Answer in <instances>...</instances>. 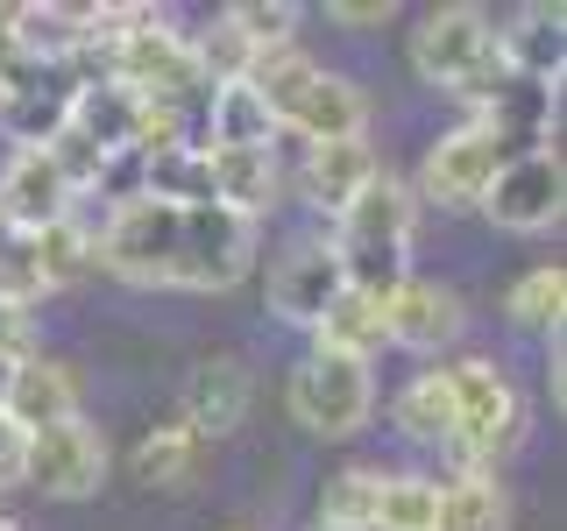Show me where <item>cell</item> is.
I'll return each instance as SVG.
<instances>
[{
    "mask_svg": "<svg viewBox=\"0 0 567 531\" xmlns=\"http://www.w3.org/2000/svg\"><path fill=\"white\" fill-rule=\"evenodd\" d=\"M412 227H419V199L412 185H404L398 170H377L362 185V199H354L341 220H333V256H341V277L354 291H377L390 298L404 277H412Z\"/></svg>",
    "mask_w": 567,
    "mask_h": 531,
    "instance_id": "obj_1",
    "label": "cell"
},
{
    "mask_svg": "<svg viewBox=\"0 0 567 531\" xmlns=\"http://www.w3.org/2000/svg\"><path fill=\"white\" fill-rule=\"evenodd\" d=\"M412 71L440 93H454L468 114L511 85V64H504V43H496V22L475 0H454V8H425L419 29H412Z\"/></svg>",
    "mask_w": 567,
    "mask_h": 531,
    "instance_id": "obj_2",
    "label": "cell"
},
{
    "mask_svg": "<svg viewBox=\"0 0 567 531\" xmlns=\"http://www.w3.org/2000/svg\"><path fill=\"white\" fill-rule=\"evenodd\" d=\"M440 376H447L454 397V439H447V454L461 460L454 475H496V460L525 439V397L489 354H461Z\"/></svg>",
    "mask_w": 567,
    "mask_h": 531,
    "instance_id": "obj_3",
    "label": "cell"
},
{
    "mask_svg": "<svg viewBox=\"0 0 567 531\" xmlns=\"http://www.w3.org/2000/svg\"><path fill=\"white\" fill-rule=\"evenodd\" d=\"M284 404H291V418L306 425L319 439H354L377 412V376H369V362H354V354H333V347H312L306 362L291 368V383H284Z\"/></svg>",
    "mask_w": 567,
    "mask_h": 531,
    "instance_id": "obj_4",
    "label": "cell"
},
{
    "mask_svg": "<svg viewBox=\"0 0 567 531\" xmlns=\"http://www.w3.org/2000/svg\"><path fill=\"white\" fill-rule=\"evenodd\" d=\"M504 156H511V149L483 128V121H461V128H447L440 142H425L419 177H412V199H419V206H440V212L483 206V191H489V177H496V164H504Z\"/></svg>",
    "mask_w": 567,
    "mask_h": 531,
    "instance_id": "obj_5",
    "label": "cell"
},
{
    "mask_svg": "<svg viewBox=\"0 0 567 531\" xmlns=\"http://www.w3.org/2000/svg\"><path fill=\"white\" fill-rule=\"evenodd\" d=\"M256 262V227L235 220L220 206H185V227H177V291H235Z\"/></svg>",
    "mask_w": 567,
    "mask_h": 531,
    "instance_id": "obj_6",
    "label": "cell"
},
{
    "mask_svg": "<svg viewBox=\"0 0 567 531\" xmlns=\"http://www.w3.org/2000/svg\"><path fill=\"white\" fill-rule=\"evenodd\" d=\"M560 199H567V170H560V149L546 142V149H518V156L496 164L483 212L504 235H546L560 220Z\"/></svg>",
    "mask_w": 567,
    "mask_h": 531,
    "instance_id": "obj_7",
    "label": "cell"
},
{
    "mask_svg": "<svg viewBox=\"0 0 567 531\" xmlns=\"http://www.w3.org/2000/svg\"><path fill=\"white\" fill-rule=\"evenodd\" d=\"M22 482H29L35 496H50V503H85V496L106 482V433H100V425H85V418L35 433V439H29Z\"/></svg>",
    "mask_w": 567,
    "mask_h": 531,
    "instance_id": "obj_8",
    "label": "cell"
},
{
    "mask_svg": "<svg viewBox=\"0 0 567 531\" xmlns=\"http://www.w3.org/2000/svg\"><path fill=\"white\" fill-rule=\"evenodd\" d=\"M341 256H333L327 235H298L284 256L270 262V283H262V298H270V312L284 319V326H319V312L341 298Z\"/></svg>",
    "mask_w": 567,
    "mask_h": 531,
    "instance_id": "obj_9",
    "label": "cell"
},
{
    "mask_svg": "<svg viewBox=\"0 0 567 531\" xmlns=\"http://www.w3.org/2000/svg\"><path fill=\"white\" fill-rule=\"evenodd\" d=\"M71 212H79V199L58 177V164L43 149H8V164H0V227L8 235H43Z\"/></svg>",
    "mask_w": 567,
    "mask_h": 531,
    "instance_id": "obj_10",
    "label": "cell"
},
{
    "mask_svg": "<svg viewBox=\"0 0 567 531\" xmlns=\"http://www.w3.org/2000/svg\"><path fill=\"white\" fill-rule=\"evenodd\" d=\"M468 333V305H461L454 283L440 277H404L390 291V347H412V354H440Z\"/></svg>",
    "mask_w": 567,
    "mask_h": 531,
    "instance_id": "obj_11",
    "label": "cell"
},
{
    "mask_svg": "<svg viewBox=\"0 0 567 531\" xmlns=\"http://www.w3.org/2000/svg\"><path fill=\"white\" fill-rule=\"evenodd\" d=\"M248 404H256L248 362H241V354H206V362L185 376V418H177V425H192V433H199L206 447H213V439L241 433Z\"/></svg>",
    "mask_w": 567,
    "mask_h": 531,
    "instance_id": "obj_12",
    "label": "cell"
},
{
    "mask_svg": "<svg viewBox=\"0 0 567 531\" xmlns=\"http://www.w3.org/2000/svg\"><path fill=\"white\" fill-rule=\"evenodd\" d=\"M383 170V156L362 142H306V164H298V191L327 212V220H341V212L362 199V185Z\"/></svg>",
    "mask_w": 567,
    "mask_h": 531,
    "instance_id": "obj_13",
    "label": "cell"
},
{
    "mask_svg": "<svg viewBox=\"0 0 567 531\" xmlns=\"http://www.w3.org/2000/svg\"><path fill=\"white\" fill-rule=\"evenodd\" d=\"M79 404H85L79 376H71L64 362H50V354H35V362H22L8 376V404H0V412L35 439V433H50V425H71V418H79Z\"/></svg>",
    "mask_w": 567,
    "mask_h": 531,
    "instance_id": "obj_14",
    "label": "cell"
},
{
    "mask_svg": "<svg viewBox=\"0 0 567 531\" xmlns=\"http://www.w3.org/2000/svg\"><path fill=\"white\" fill-rule=\"evenodd\" d=\"M206 185H213V206L220 212H235V220L256 227L284 191L277 149H206Z\"/></svg>",
    "mask_w": 567,
    "mask_h": 531,
    "instance_id": "obj_15",
    "label": "cell"
},
{
    "mask_svg": "<svg viewBox=\"0 0 567 531\" xmlns=\"http://www.w3.org/2000/svg\"><path fill=\"white\" fill-rule=\"evenodd\" d=\"M8 35L22 50V64L64 71L85 58V8H64V0H29V8H8Z\"/></svg>",
    "mask_w": 567,
    "mask_h": 531,
    "instance_id": "obj_16",
    "label": "cell"
},
{
    "mask_svg": "<svg viewBox=\"0 0 567 531\" xmlns=\"http://www.w3.org/2000/svg\"><path fill=\"white\" fill-rule=\"evenodd\" d=\"M284 135H298V142H362L369 135V100H362V85L341 79V71H319V79L306 85V100H298V114H291V128Z\"/></svg>",
    "mask_w": 567,
    "mask_h": 531,
    "instance_id": "obj_17",
    "label": "cell"
},
{
    "mask_svg": "<svg viewBox=\"0 0 567 531\" xmlns=\"http://www.w3.org/2000/svg\"><path fill=\"white\" fill-rule=\"evenodd\" d=\"M135 114L142 100L128 93V85L114 79H71V128H79L85 142H100L106 156H135Z\"/></svg>",
    "mask_w": 567,
    "mask_h": 531,
    "instance_id": "obj_18",
    "label": "cell"
},
{
    "mask_svg": "<svg viewBox=\"0 0 567 531\" xmlns=\"http://www.w3.org/2000/svg\"><path fill=\"white\" fill-rule=\"evenodd\" d=\"M496 43H504L511 79L560 85V64H567V29H560V8H518V14H511V29H496Z\"/></svg>",
    "mask_w": 567,
    "mask_h": 531,
    "instance_id": "obj_19",
    "label": "cell"
},
{
    "mask_svg": "<svg viewBox=\"0 0 567 531\" xmlns=\"http://www.w3.org/2000/svg\"><path fill=\"white\" fill-rule=\"evenodd\" d=\"M312 347H333V354L369 362L377 347H390V298L341 283V298H333V305L319 312V326H312Z\"/></svg>",
    "mask_w": 567,
    "mask_h": 531,
    "instance_id": "obj_20",
    "label": "cell"
},
{
    "mask_svg": "<svg viewBox=\"0 0 567 531\" xmlns=\"http://www.w3.org/2000/svg\"><path fill=\"white\" fill-rule=\"evenodd\" d=\"M433 531H511V496L496 475H433Z\"/></svg>",
    "mask_w": 567,
    "mask_h": 531,
    "instance_id": "obj_21",
    "label": "cell"
},
{
    "mask_svg": "<svg viewBox=\"0 0 567 531\" xmlns=\"http://www.w3.org/2000/svg\"><path fill=\"white\" fill-rule=\"evenodd\" d=\"M199 149H277V121L262 114V100L241 79L206 93V121H199Z\"/></svg>",
    "mask_w": 567,
    "mask_h": 531,
    "instance_id": "obj_22",
    "label": "cell"
},
{
    "mask_svg": "<svg viewBox=\"0 0 567 531\" xmlns=\"http://www.w3.org/2000/svg\"><path fill=\"white\" fill-rule=\"evenodd\" d=\"M206 460H213V447L192 425H156L150 439L135 447V482L142 489H199L206 482Z\"/></svg>",
    "mask_w": 567,
    "mask_h": 531,
    "instance_id": "obj_23",
    "label": "cell"
},
{
    "mask_svg": "<svg viewBox=\"0 0 567 531\" xmlns=\"http://www.w3.org/2000/svg\"><path fill=\"white\" fill-rule=\"evenodd\" d=\"M29 256H35V277H43V291H71V283H85L100 270V235L71 212V220L43 227V235H29Z\"/></svg>",
    "mask_w": 567,
    "mask_h": 531,
    "instance_id": "obj_24",
    "label": "cell"
},
{
    "mask_svg": "<svg viewBox=\"0 0 567 531\" xmlns=\"http://www.w3.org/2000/svg\"><path fill=\"white\" fill-rule=\"evenodd\" d=\"M390 425H398L412 447H447L454 439V397H447V376L440 368H419L412 383L390 397Z\"/></svg>",
    "mask_w": 567,
    "mask_h": 531,
    "instance_id": "obj_25",
    "label": "cell"
},
{
    "mask_svg": "<svg viewBox=\"0 0 567 531\" xmlns=\"http://www.w3.org/2000/svg\"><path fill=\"white\" fill-rule=\"evenodd\" d=\"M504 319L518 333H560V319H567V270L560 262H532L504 291Z\"/></svg>",
    "mask_w": 567,
    "mask_h": 531,
    "instance_id": "obj_26",
    "label": "cell"
},
{
    "mask_svg": "<svg viewBox=\"0 0 567 531\" xmlns=\"http://www.w3.org/2000/svg\"><path fill=\"white\" fill-rule=\"evenodd\" d=\"M383 475H390V468H377V460H348V468L333 475L327 489H319V524H333V531H369V524H377Z\"/></svg>",
    "mask_w": 567,
    "mask_h": 531,
    "instance_id": "obj_27",
    "label": "cell"
},
{
    "mask_svg": "<svg viewBox=\"0 0 567 531\" xmlns=\"http://www.w3.org/2000/svg\"><path fill=\"white\" fill-rule=\"evenodd\" d=\"M64 114H71V79H50V85H35V93L0 100V128H8L14 149H43V142L64 128Z\"/></svg>",
    "mask_w": 567,
    "mask_h": 531,
    "instance_id": "obj_28",
    "label": "cell"
},
{
    "mask_svg": "<svg viewBox=\"0 0 567 531\" xmlns=\"http://www.w3.org/2000/svg\"><path fill=\"white\" fill-rule=\"evenodd\" d=\"M298 22H306L298 0H235V8H227V29L248 43V58H256V50H284L298 35Z\"/></svg>",
    "mask_w": 567,
    "mask_h": 531,
    "instance_id": "obj_29",
    "label": "cell"
},
{
    "mask_svg": "<svg viewBox=\"0 0 567 531\" xmlns=\"http://www.w3.org/2000/svg\"><path fill=\"white\" fill-rule=\"evenodd\" d=\"M369 531H433V475H383Z\"/></svg>",
    "mask_w": 567,
    "mask_h": 531,
    "instance_id": "obj_30",
    "label": "cell"
},
{
    "mask_svg": "<svg viewBox=\"0 0 567 531\" xmlns=\"http://www.w3.org/2000/svg\"><path fill=\"white\" fill-rule=\"evenodd\" d=\"M35 85H50V71L43 64H22V50H14V35H8V8H0V100L35 93Z\"/></svg>",
    "mask_w": 567,
    "mask_h": 531,
    "instance_id": "obj_31",
    "label": "cell"
},
{
    "mask_svg": "<svg viewBox=\"0 0 567 531\" xmlns=\"http://www.w3.org/2000/svg\"><path fill=\"white\" fill-rule=\"evenodd\" d=\"M35 312H22V305H0V362L8 368H22V362H35Z\"/></svg>",
    "mask_w": 567,
    "mask_h": 531,
    "instance_id": "obj_32",
    "label": "cell"
},
{
    "mask_svg": "<svg viewBox=\"0 0 567 531\" xmlns=\"http://www.w3.org/2000/svg\"><path fill=\"white\" fill-rule=\"evenodd\" d=\"M22 468H29V433H22L8 412H0V489L22 482Z\"/></svg>",
    "mask_w": 567,
    "mask_h": 531,
    "instance_id": "obj_33",
    "label": "cell"
},
{
    "mask_svg": "<svg viewBox=\"0 0 567 531\" xmlns=\"http://www.w3.org/2000/svg\"><path fill=\"white\" fill-rule=\"evenodd\" d=\"M333 22L341 29H377V22H398V8H390V0H333Z\"/></svg>",
    "mask_w": 567,
    "mask_h": 531,
    "instance_id": "obj_34",
    "label": "cell"
},
{
    "mask_svg": "<svg viewBox=\"0 0 567 531\" xmlns=\"http://www.w3.org/2000/svg\"><path fill=\"white\" fill-rule=\"evenodd\" d=\"M8 376H14V368H8V362H0V404H8Z\"/></svg>",
    "mask_w": 567,
    "mask_h": 531,
    "instance_id": "obj_35",
    "label": "cell"
},
{
    "mask_svg": "<svg viewBox=\"0 0 567 531\" xmlns=\"http://www.w3.org/2000/svg\"><path fill=\"white\" fill-rule=\"evenodd\" d=\"M0 531H14V518H8V510H0Z\"/></svg>",
    "mask_w": 567,
    "mask_h": 531,
    "instance_id": "obj_36",
    "label": "cell"
},
{
    "mask_svg": "<svg viewBox=\"0 0 567 531\" xmlns=\"http://www.w3.org/2000/svg\"><path fill=\"white\" fill-rule=\"evenodd\" d=\"M312 531H333V524H312Z\"/></svg>",
    "mask_w": 567,
    "mask_h": 531,
    "instance_id": "obj_37",
    "label": "cell"
},
{
    "mask_svg": "<svg viewBox=\"0 0 567 531\" xmlns=\"http://www.w3.org/2000/svg\"><path fill=\"white\" fill-rule=\"evenodd\" d=\"M227 531H241V524H227Z\"/></svg>",
    "mask_w": 567,
    "mask_h": 531,
    "instance_id": "obj_38",
    "label": "cell"
}]
</instances>
